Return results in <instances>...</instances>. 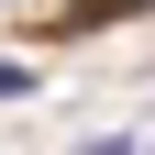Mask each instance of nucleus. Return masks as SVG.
I'll return each mask as SVG.
<instances>
[{
    "label": "nucleus",
    "mask_w": 155,
    "mask_h": 155,
    "mask_svg": "<svg viewBox=\"0 0 155 155\" xmlns=\"http://www.w3.org/2000/svg\"><path fill=\"white\" fill-rule=\"evenodd\" d=\"M0 100H33V67L22 55H0Z\"/></svg>",
    "instance_id": "nucleus-1"
},
{
    "label": "nucleus",
    "mask_w": 155,
    "mask_h": 155,
    "mask_svg": "<svg viewBox=\"0 0 155 155\" xmlns=\"http://www.w3.org/2000/svg\"><path fill=\"white\" fill-rule=\"evenodd\" d=\"M78 155H144V144H133V133H89Z\"/></svg>",
    "instance_id": "nucleus-2"
},
{
    "label": "nucleus",
    "mask_w": 155,
    "mask_h": 155,
    "mask_svg": "<svg viewBox=\"0 0 155 155\" xmlns=\"http://www.w3.org/2000/svg\"><path fill=\"white\" fill-rule=\"evenodd\" d=\"M144 11H155V0H144Z\"/></svg>",
    "instance_id": "nucleus-3"
}]
</instances>
